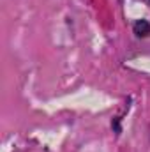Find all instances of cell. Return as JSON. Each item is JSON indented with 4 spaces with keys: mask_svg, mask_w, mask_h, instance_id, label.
Segmentation results:
<instances>
[{
    "mask_svg": "<svg viewBox=\"0 0 150 152\" xmlns=\"http://www.w3.org/2000/svg\"><path fill=\"white\" fill-rule=\"evenodd\" d=\"M133 30H134V34H136L138 37H145V36L150 34V23L147 20H138V21L134 23Z\"/></svg>",
    "mask_w": 150,
    "mask_h": 152,
    "instance_id": "1",
    "label": "cell"
}]
</instances>
